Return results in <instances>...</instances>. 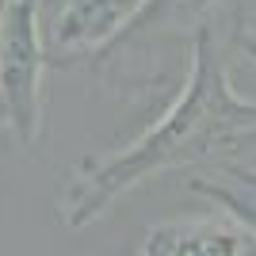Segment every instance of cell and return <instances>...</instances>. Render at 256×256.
Returning <instances> with one entry per match:
<instances>
[{"label":"cell","instance_id":"6da1fadb","mask_svg":"<svg viewBox=\"0 0 256 256\" xmlns=\"http://www.w3.org/2000/svg\"><path fill=\"white\" fill-rule=\"evenodd\" d=\"M256 146V100L237 92L230 54L214 31L195 34L188 73L168 107L134 142L92 153L69 172L58 195V222L88 230L118 206L122 195L164 172H214L241 164Z\"/></svg>","mask_w":256,"mask_h":256},{"label":"cell","instance_id":"7a4b0ae2","mask_svg":"<svg viewBox=\"0 0 256 256\" xmlns=\"http://www.w3.org/2000/svg\"><path fill=\"white\" fill-rule=\"evenodd\" d=\"M230 4L234 0H146V8L126 27V34L92 65L118 92L122 84L157 88L180 69L176 50L192 54L195 34L206 31Z\"/></svg>","mask_w":256,"mask_h":256},{"label":"cell","instance_id":"3957f363","mask_svg":"<svg viewBox=\"0 0 256 256\" xmlns=\"http://www.w3.org/2000/svg\"><path fill=\"white\" fill-rule=\"evenodd\" d=\"M46 50L38 0H4L0 12V122L20 146H38L46 130Z\"/></svg>","mask_w":256,"mask_h":256},{"label":"cell","instance_id":"277c9868","mask_svg":"<svg viewBox=\"0 0 256 256\" xmlns=\"http://www.w3.org/2000/svg\"><path fill=\"white\" fill-rule=\"evenodd\" d=\"M146 0H38V31L50 69L100 62L138 20Z\"/></svg>","mask_w":256,"mask_h":256},{"label":"cell","instance_id":"5b68a950","mask_svg":"<svg viewBox=\"0 0 256 256\" xmlns=\"http://www.w3.org/2000/svg\"><path fill=\"white\" fill-rule=\"evenodd\" d=\"M130 256H252V245L230 214L203 210L150 226Z\"/></svg>","mask_w":256,"mask_h":256},{"label":"cell","instance_id":"8992f818","mask_svg":"<svg viewBox=\"0 0 256 256\" xmlns=\"http://www.w3.org/2000/svg\"><path fill=\"white\" fill-rule=\"evenodd\" d=\"M188 192L203 195L206 203H218V210L230 214L248 234V245L256 256V168L252 164H226L214 172L188 176Z\"/></svg>","mask_w":256,"mask_h":256},{"label":"cell","instance_id":"52a82bcc","mask_svg":"<svg viewBox=\"0 0 256 256\" xmlns=\"http://www.w3.org/2000/svg\"><path fill=\"white\" fill-rule=\"evenodd\" d=\"M214 31L222 38L230 62H234L237 54L248 58V62H256V0H234L214 20Z\"/></svg>","mask_w":256,"mask_h":256},{"label":"cell","instance_id":"ba28073f","mask_svg":"<svg viewBox=\"0 0 256 256\" xmlns=\"http://www.w3.org/2000/svg\"><path fill=\"white\" fill-rule=\"evenodd\" d=\"M0 12H4V0H0Z\"/></svg>","mask_w":256,"mask_h":256}]
</instances>
